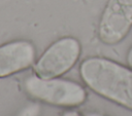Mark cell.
I'll use <instances>...</instances> for the list:
<instances>
[{
	"instance_id": "obj_1",
	"label": "cell",
	"mask_w": 132,
	"mask_h": 116,
	"mask_svg": "<svg viewBox=\"0 0 132 116\" xmlns=\"http://www.w3.org/2000/svg\"><path fill=\"white\" fill-rule=\"evenodd\" d=\"M86 84L98 94L132 110V71L101 57L86 60L80 67Z\"/></svg>"
},
{
	"instance_id": "obj_2",
	"label": "cell",
	"mask_w": 132,
	"mask_h": 116,
	"mask_svg": "<svg viewBox=\"0 0 132 116\" xmlns=\"http://www.w3.org/2000/svg\"><path fill=\"white\" fill-rule=\"evenodd\" d=\"M25 88L31 96L56 106L73 107L82 104L86 100L85 89L68 80L33 76L26 80Z\"/></svg>"
},
{
	"instance_id": "obj_3",
	"label": "cell",
	"mask_w": 132,
	"mask_h": 116,
	"mask_svg": "<svg viewBox=\"0 0 132 116\" xmlns=\"http://www.w3.org/2000/svg\"><path fill=\"white\" fill-rule=\"evenodd\" d=\"M80 47L73 38H63L51 45L35 66L36 75L43 79L56 78L68 71L77 61Z\"/></svg>"
},
{
	"instance_id": "obj_4",
	"label": "cell",
	"mask_w": 132,
	"mask_h": 116,
	"mask_svg": "<svg viewBox=\"0 0 132 116\" xmlns=\"http://www.w3.org/2000/svg\"><path fill=\"white\" fill-rule=\"evenodd\" d=\"M132 26V0H109L103 13L99 35L112 44L121 41Z\"/></svg>"
},
{
	"instance_id": "obj_5",
	"label": "cell",
	"mask_w": 132,
	"mask_h": 116,
	"mask_svg": "<svg viewBox=\"0 0 132 116\" xmlns=\"http://www.w3.org/2000/svg\"><path fill=\"white\" fill-rule=\"evenodd\" d=\"M34 60V47L27 41H14L0 46V77L28 68Z\"/></svg>"
},
{
	"instance_id": "obj_6",
	"label": "cell",
	"mask_w": 132,
	"mask_h": 116,
	"mask_svg": "<svg viewBox=\"0 0 132 116\" xmlns=\"http://www.w3.org/2000/svg\"><path fill=\"white\" fill-rule=\"evenodd\" d=\"M39 111H40V108L38 105L31 104L26 106L24 109H22V111H20L16 116H38Z\"/></svg>"
},
{
	"instance_id": "obj_7",
	"label": "cell",
	"mask_w": 132,
	"mask_h": 116,
	"mask_svg": "<svg viewBox=\"0 0 132 116\" xmlns=\"http://www.w3.org/2000/svg\"><path fill=\"white\" fill-rule=\"evenodd\" d=\"M63 116H81L79 113H77L76 111H66Z\"/></svg>"
},
{
	"instance_id": "obj_8",
	"label": "cell",
	"mask_w": 132,
	"mask_h": 116,
	"mask_svg": "<svg viewBox=\"0 0 132 116\" xmlns=\"http://www.w3.org/2000/svg\"><path fill=\"white\" fill-rule=\"evenodd\" d=\"M86 116H106V115H103V114H100V113H95V112H90Z\"/></svg>"
}]
</instances>
